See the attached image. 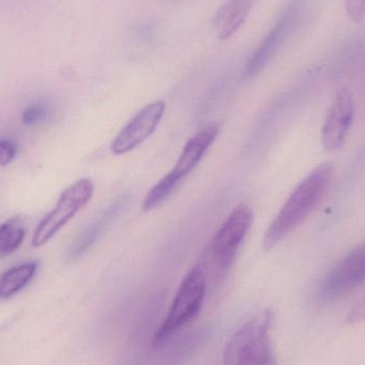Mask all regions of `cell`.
<instances>
[{"label": "cell", "mask_w": 365, "mask_h": 365, "mask_svg": "<svg viewBox=\"0 0 365 365\" xmlns=\"http://www.w3.org/2000/svg\"><path fill=\"white\" fill-rule=\"evenodd\" d=\"M332 175L334 165L324 163L296 186L266 231V249L274 248L308 218L327 191Z\"/></svg>", "instance_id": "cell-1"}, {"label": "cell", "mask_w": 365, "mask_h": 365, "mask_svg": "<svg viewBox=\"0 0 365 365\" xmlns=\"http://www.w3.org/2000/svg\"><path fill=\"white\" fill-rule=\"evenodd\" d=\"M274 315L265 310L242 324L230 339L223 365H277L270 339Z\"/></svg>", "instance_id": "cell-2"}, {"label": "cell", "mask_w": 365, "mask_h": 365, "mask_svg": "<svg viewBox=\"0 0 365 365\" xmlns=\"http://www.w3.org/2000/svg\"><path fill=\"white\" fill-rule=\"evenodd\" d=\"M311 6L312 0H289L287 2L272 29L247 61L245 79L255 78L265 70L285 43L304 25L310 14Z\"/></svg>", "instance_id": "cell-3"}, {"label": "cell", "mask_w": 365, "mask_h": 365, "mask_svg": "<svg viewBox=\"0 0 365 365\" xmlns=\"http://www.w3.org/2000/svg\"><path fill=\"white\" fill-rule=\"evenodd\" d=\"M206 287L205 270L199 264L182 279L168 314L154 334L155 346L165 344L199 315L205 299Z\"/></svg>", "instance_id": "cell-4"}, {"label": "cell", "mask_w": 365, "mask_h": 365, "mask_svg": "<svg viewBox=\"0 0 365 365\" xmlns=\"http://www.w3.org/2000/svg\"><path fill=\"white\" fill-rule=\"evenodd\" d=\"M252 222V210L240 204L215 234L210 246V259L217 276H223L229 272Z\"/></svg>", "instance_id": "cell-5"}, {"label": "cell", "mask_w": 365, "mask_h": 365, "mask_svg": "<svg viewBox=\"0 0 365 365\" xmlns=\"http://www.w3.org/2000/svg\"><path fill=\"white\" fill-rule=\"evenodd\" d=\"M365 283V240L336 262L317 289L322 304L336 302Z\"/></svg>", "instance_id": "cell-6"}, {"label": "cell", "mask_w": 365, "mask_h": 365, "mask_svg": "<svg viewBox=\"0 0 365 365\" xmlns=\"http://www.w3.org/2000/svg\"><path fill=\"white\" fill-rule=\"evenodd\" d=\"M93 192L94 185L91 180H79L71 185L60 195L55 208L36 227L32 245L41 247L46 244L83 206L87 205Z\"/></svg>", "instance_id": "cell-7"}, {"label": "cell", "mask_w": 365, "mask_h": 365, "mask_svg": "<svg viewBox=\"0 0 365 365\" xmlns=\"http://www.w3.org/2000/svg\"><path fill=\"white\" fill-rule=\"evenodd\" d=\"M355 100L347 88H343L334 96L323 126L321 140L324 149L338 151L346 143L355 119Z\"/></svg>", "instance_id": "cell-8"}, {"label": "cell", "mask_w": 365, "mask_h": 365, "mask_svg": "<svg viewBox=\"0 0 365 365\" xmlns=\"http://www.w3.org/2000/svg\"><path fill=\"white\" fill-rule=\"evenodd\" d=\"M165 109L166 105L163 101H156L143 107L113 139L110 147L113 153L124 155L143 145L160 125Z\"/></svg>", "instance_id": "cell-9"}, {"label": "cell", "mask_w": 365, "mask_h": 365, "mask_svg": "<svg viewBox=\"0 0 365 365\" xmlns=\"http://www.w3.org/2000/svg\"><path fill=\"white\" fill-rule=\"evenodd\" d=\"M219 128H220L218 124H210L197 133L195 136L191 137L188 143L185 145L175 168L166 175L178 187L201 162L210 145L214 143L215 139L218 136Z\"/></svg>", "instance_id": "cell-10"}, {"label": "cell", "mask_w": 365, "mask_h": 365, "mask_svg": "<svg viewBox=\"0 0 365 365\" xmlns=\"http://www.w3.org/2000/svg\"><path fill=\"white\" fill-rule=\"evenodd\" d=\"M126 197H121L113 201L107 210L101 215L100 218L96 219L93 223L86 227L76 240L71 245L68 249L66 259L68 262H74L83 257L88 252L94 245L96 244L101 236L104 233L105 230L113 223L117 218L118 215L121 212L122 208L125 205Z\"/></svg>", "instance_id": "cell-11"}, {"label": "cell", "mask_w": 365, "mask_h": 365, "mask_svg": "<svg viewBox=\"0 0 365 365\" xmlns=\"http://www.w3.org/2000/svg\"><path fill=\"white\" fill-rule=\"evenodd\" d=\"M255 0H227L217 11L214 27L220 40H227L236 34L248 19Z\"/></svg>", "instance_id": "cell-12"}, {"label": "cell", "mask_w": 365, "mask_h": 365, "mask_svg": "<svg viewBox=\"0 0 365 365\" xmlns=\"http://www.w3.org/2000/svg\"><path fill=\"white\" fill-rule=\"evenodd\" d=\"M36 263H26L11 268L0 277V298L2 300L12 297L26 287L36 274Z\"/></svg>", "instance_id": "cell-13"}, {"label": "cell", "mask_w": 365, "mask_h": 365, "mask_svg": "<svg viewBox=\"0 0 365 365\" xmlns=\"http://www.w3.org/2000/svg\"><path fill=\"white\" fill-rule=\"evenodd\" d=\"M25 225L21 219L13 218L0 225V259L14 253L23 244Z\"/></svg>", "instance_id": "cell-14"}, {"label": "cell", "mask_w": 365, "mask_h": 365, "mask_svg": "<svg viewBox=\"0 0 365 365\" xmlns=\"http://www.w3.org/2000/svg\"><path fill=\"white\" fill-rule=\"evenodd\" d=\"M49 117L47 106L43 104H34L27 107L21 115V121L25 125L34 126L42 123Z\"/></svg>", "instance_id": "cell-15"}, {"label": "cell", "mask_w": 365, "mask_h": 365, "mask_svg": "<svg viewBox=\"0 0 365 365\" xmlns=\"http://www.w3.org/2000/svg\"><path fill=\"white\" fill-rule=\"evenodd\" d=\"M345 11H346L347 16L354 23H361L365 17V0H346Z\"/></svg>", "instance_id": "cell-16"}, {"label": "cell", "mask_w": 365, "mask_h": 365, "mask_svg": "<svg viewBox=\"0 0 365 365\" xmlns=\"http://www.w3.org/2000/svg\"><path fill=\"white\" fill-rule=\"evenodd\" d=\"M16 155V145L10 139H0V167L8 166Z\"/></svg>", "instance_id": "cell-17"}, {"label": "cell", "mask_w": 365, "mask_h": 365, "mask_svg": "<svg viewBox=\"0 0 365 365\" xmlns=\"http://www.w3.org/2000/svg\"><path fill=\"white\" fill-rule=\"evenodd\" d=\"M364 322H365V296L347 314V323L351 325L364 323Z\"/></svg>", "instance_id": "cell-18"}, {"label": "cell", "mask_w": 365, "mask_h": 365, "mask_svg": "<svg viewBox=\"0 0 365 365\" xmlns=\"http://www.w3.org/2000/svg\"><path fill=\"white\" fill-rule=\"evenodd\" d=\"M1 300H2L1 298H0V302H1Z\"/></svg>", "instance_id": "cell-19"}]
</instances>
